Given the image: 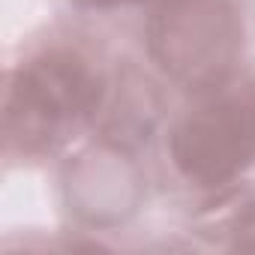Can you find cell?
Here are the masks:
<instances>
[{
  "mask_svg": "<svg viewBox=\"0 0 255 255\" xmlns=\"http://www.w3.org/2000/svg\"><path fill=\"white\" fill-rule=\"evenodd\" d=\"M99 102V75L69 51H48L24 63L6 96V135L33 150Z\"/></svg>",
  "mask_w": 255,
  "mask_h": 255,
  "instance_id": "1",
  "label": "cell"
},
{
  "mask_svg": "<svg viewBox=\"0 0 255 255\" xmlns=\"http://www.w3.org/2000/svg\"><path fill=\"white\" fill-rule=\"evenodd\" d=\"M171 159L195 186H222L255 159V99L222 93L192 108L171 135Z\"/></svg>",
  "mask_w": 255,
  "mask_h": 255,
  "instance_id": "2",
  "label": "cell"
},
{
  "mask_svg": "<svg viewBox=\"0 0 255 255\" xmlns=\"http://www.w3.org/2000/svg\"><path fill=\"white\" fill-rule=\"evenodd\" d=\"M240 42L234 0H165L153 21V54L174 75L213 72Z\"/></svg>",
  "mask_w": 255,
  "mask_h": 255,
  "instance_id": "3",
  "label": "cell"
},
{
  "mask_svg": "<svg viewBox=\"0 0 255 255\" xmlns=\"http://www.w3.org/2000/svg\"><path fill=\"white\" fill-rule=\"evenodd\" d=\"M78 6L87 9H111V6H123V3H135V0H75Z\"/></svg>",
  "mask_w": 255,
  "mask_h": 255,
  "instance_id": "4",
  "label": "cell"
}]
</instances>
